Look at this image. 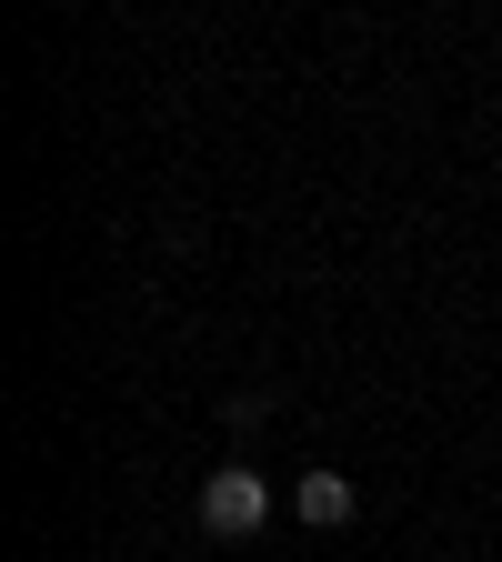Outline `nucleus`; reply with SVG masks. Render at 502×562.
I'll list each match as a JSON object with an SVG mask.
<instances>
[{"label":"nucleus","mask_w":502,"mask_h":562,"mask_svg":"<svg viewBox=\"0 0 502 562\" xmlns=\"http://www.w3.org/2000/svg\"><path fill=\"white\" fill-rule=\"evenodd\" d=\"M201 522H211V532H222V542H242V532H261V522H271V482H261L252 462H222V472H211V482H201Z\"/></svg>","instance_id":"f257e3e1"},{"label":"nucleus","mask_w":502,"mask_h":562,"mask_svg":"<svg viewBox=\"0 0 502 562\" xmlns=\"http://www.w3.org/2000/svg\"><path fill=\"white\" fill-rule=\"evenodd\" d=\"M292 503H302V522H312V532H332V522H352V482H342V472H302Z\"/></svg>","instance_id":"f03ea898"}]
</instances>
